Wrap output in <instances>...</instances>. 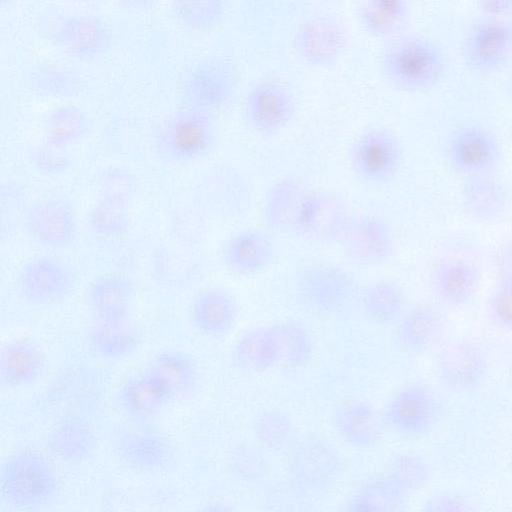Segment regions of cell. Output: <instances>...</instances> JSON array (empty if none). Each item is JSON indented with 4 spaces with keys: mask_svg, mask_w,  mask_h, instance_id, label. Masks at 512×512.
<instances>
[{
    "mask_svg": "<svg viewBox=\"0 0 512 512\" xmlns=\"http://www.w3.org/2000/svg\"><path fill=\"white\" fill-rule=\"evenodd\" d=\"M445 156L450 168L462 178L490 174L501 161L502 146L486 126L465 124L448 138Z\"/></svg>",
    "mask_w": 512,
    "mask_h": 512,
    "instance_id": "cell-13",
    "label": "cell"
},
{
    "mask_svg": "<svg viewBox=\"0 0 512 512\" xmlns=\"http://www.w3.org/2000/svg\"><path fill=\"white\" fill-rule=\"evenodd\" d=\"M512 53V23L489 18L475 25L466 35L462 56L465 65L478 74L497 71Z\"/></svg>",
    "mask_w": 512,
    "mask_h": 512,
    "instance_id": "cell-20",
    "label": "cell"
},
{
    "mask_svg": "<svg viewBox=\"0 0 512 512\" xmlns=\"http://www.w3.org/2000/svg\"><path fill=\"white\" fill-rule=\"evenodd\" d=\"M426 460L414 452L394 454L388 464L386 477L405 495L420 490L429 479Z\"/></svg>",
    "mask_w": 512,
    "mask_h": 512,
    "instance_id": "cell-40",
    "label": "cell"
},
{
    "mask_svg": "<svg viewBox=\"0 0 512 512\" xmlns=\"http://www.w3.org/2000/svg\"><path fill=\"white\" fill-rule=\"evenodd\" d=\"M493 266L497 277H512V239L504 242L494 252Z\"/></svg>",
    "mask_w": 512,
    "mask_h": 512,
    "instance_id": "cell-49",
    "label": "cell"
},
{
    "mask_svg": "<svg viewBox=\"0 0 512 512\" xmlns=\"http://www.w3.org/2000/svg\"><path fill=\"white\" fill-rule=\"evenodd\" d=\"M277 256L273 233L265 228L249 227L234 232L220 252L224 268L232 275L249 278L265 272Z\"/></svg>",
    "mask_w": 512,
    "mask_h": 512,
    "instance_id": "cell-18",
    "label": "cell"
},
{
    "mask_svg": "<svg viewBox=\"0 0 512 512\" xmlns=\"http://www.w3.org/2000/svg\"><path fill=\"white\" fill-rule=\"evenodd\" d=\"M203 180L204 198L216 212L233 217L246 211L251 189L239 171L228 167L215 168Z\"/></svg>",
    "mask_w": 512,
    "mask_h": 512,
    "instance_id": "cell-30",
    "label": "cell"
},
{
    "mask_svg": "<svg viewBox=\"0 0 512 512\" xmlns=\"http://www.w3.org/2000/svg\"><path fill=\"white\" fill-rule=\"evenodd\" d=\"M481 284V271L476 263L461 257L437 261L429 275V285L439 304L460 308L470 303Z\"/></svg>",
    "mask_w": 512,
    "mask_h": 512,
    "instance_id": "cell-22",
    "label": "cell"
},
{
    "mask_svg": "<svg viewBox=\"0 0 512 512\" xmlns=\"http://www.w3.org/2000/svg\"><path fill=\"white\" fill-rule=\"evenodd\" d=\"M439 382L453 392H468L482 383L487 372L485 351L469 339L441 345L435 362Z\"/></svg>",
    "mask_w": 512,
    "mask_h": 512,
    "instance_id": "cell-19",
    "label": "cell"
},
{
    "mask_svg": "<svg viewBox=\"0 0 512 512\" xmlns=\"http://www.w3.org/2000/svg\"><path fill=\"white\" fill-rule=\"evenodd\" d=\"M60 478L48 459L35 450L10 455L0 472V498L16 510H36L51 504L59 494Z\"/></svg>",
    "mask_w": 512,
    "mask_h": 512,
    "instance_id": "cell-3",
    "label": "cell"
},
{
    "mask_svg": "<svg viewBox=\"0 0 512 512\" xmlns=\"http://www.w3.org/2000/svg\"><path fill=\"white\" fill-rule=\"evenodd\" d=\"M15 0H0L2 7L10 6Z\"/></svg>",
    "mask_w": 512,
    "mask_h": 512,
    "instance_id": "cell-53",
    "label": "cell"
},
{
    "mask_svg": "<svg viewBox=\"0 0 512 512\" xmlns=\"http://www.w3.org/2000/svg\"><path fill=\"white\" fill-rule=\"evenodd\" d=\"M487 312L495 326L512 332V277H497L487 301Z\"/></svg>",
    "mask_w": 512,
    "mask_h": 512,
    "instance_id": "cell-45",
    "label": "cell"
},
{
    "mask_svg": "<svg viewBox=\"0 0 512 512\" xmlns=\"http://www.w3.org/2000/svg\"><path fill=\"white\" fill-rule=\"evenodd\" d=\"M308 188L296 176L284 175L268 188L261 207L264 228L271 233H292Z\"/></svg>",
    "mask_w": 512,
    "mask_h": 512,
    "instance_id": "cell-25",
    "label": "cell"
},
{
    "mask_svg": "<svg viewBox=\"0 0 512 512\" xmlns=\"http://www.w3.org/2000/svg\"><path fill=\"white\" fill-rule=\"evenodd\" d=\"M88 342L99 357L123 360L136 352L141 336L129 318L96 320L89 330Z\"/></svg>",
    "mask_w": 512,
    "mask_h": 512,
    "instance_id": "cell-34",
    "label": "cell"
},
{
    "mask_svg": "<svg viewBox=\"0 0 512 512\" xmlns=\"http://www.w3.org/2000/svg\"><path fill=\"white\" fill-rule=\"evenodd\" d=\"M77 213L71 202L62 197L34 201L26 209L23 229L34 244L48 249L69 246L77 234Z\"/></svg>",
    "mask_w": 512,
    "mask_h": 512,
    "instance_id": "cell-14",
    "label": "cell"
},
{
    "mask_svg": "<svg viewBox=\"0 0 512 512\" xmlns=\"http://www.w3.org/2000/svg\"><path fill=\"white\" fill-rule=\"evenodd\" d=\"M312 353L313 342L309 331L295 320L247 330L238 337L232 348L236 365L250 372L299 367L309 361Z\"/></svg>",
    "mask_w": 512,
    "mask_h": 512,
    "instance_id": "cell-1",
    "label": "cell"
},
{
    "mask_svg": "<svg viewBox=\"0 0 512 512\" xmlns=\"http://www.w3.org/2000/svg\"><path fill=\"white\" fill-rule=\"evenodd\" d=\"M131 221L130 205L114 200L95 197L89 214L90 229L105 238L123 235Z\"/></svg>",
    "mask_w": 512,
    "mask_h": 512,
    "instance_id": "cell-41",
    "label": "cell"
},
{
    "mask_svg": "<svg viewBox=\"0 0 512 512\" xmlns=\"http://www.w3.org/2000/svg\"><path fill=\"white\" fill-rule=\"evenodd\" d=\"M97 439L93 429L79 418H67L54 426L46 440V448L54 458L79 463L95 451Z\"/></svg>",
    "mask_w": 512,
    "mask_h": 512,
    "instance_id": "cell-33",
    "label": "cell"
},
{
    "mask_svg": "<svg viewBox=\"0 0 512 512\" xmlns=\"http://www.w3.org/2000/svg\"><path fill=\"white\" fill-rule=\"evenodd\" d=\"M125 7L140 9L151 6L156 0H118Z\"/></svg>",
    "mask_w": 512,
    "mask_h": 512,
    "instance_id": "cell-52",
    "label": "cell"
},
{
    "mask_svg": "<svg viewBox=\"0 0 512 512\" xmlns=\"http://www.w3.org/2000/svg\"><path fill=\"white\" fill-rule=\"evenodd\" d=\"M509 379H510V382L512 384V363H511L510 369H509Z\"/></svg>",
    "mask_w": 512,
    "mask_h": 512,
    "instance_id": "cell-55",
    "label": "cell"
},
{
    "mask_svg": "<svg viewBox=\"0 0 512 512\" xmlns=\"http://www.w3.org/2000/svg\"><path fill=\"white\" fill-rule=\"evenodd\" d=\"M46 357L31 339L17 338L7 342L0 352V383L8 389L33 385L43 375Z\"/></svg>",
    "mask_w": 512,
    "mask_h": 512,
    "instance_id": "cell-26",
    "label": "cell"
},
{
    "mask_svg": "<svg viewBox=\"0 0 512 512\" xmlns=\"http://www.w3.org/2000/svg\"><path fill=\"white\" fill-rule=\"evenodd\" d=\"M439 415V402L430 387L420 381H411L390 397L382 421L398 435L420 437L433 430Z\"/></svg>",
    "mask_w": 512,
    "mask_h": 512,
    "instance_id": "cell-11",
    "label": "cell"
},
{
    "mask_svg": "<svg viewBox=\"0 0 512 512\" xmlns=\"http://www.w3.org/2000/svg\"><path fill=\"white\" fill-rule=\"evenodd\" d=\"M32 164L42 173L59 175L67 172L72 166V157L68 149L53 146L43 140L30 151Z\"/></svg>",
    "mask_w": 512,
    "mask_h": 512,
    "instance_id": "cell-46",
    "label": "cell"
},
{
    "mask_svg": "<svg viewBox=\"0 0 512 512\" xmlns=\"http://www.w3.org/2000/svg\"><path fill=\"white\" fill-rule=\"evenodd\" d=\"M381 72L395 90L422 93L434 88L446 71V59L439 46L416 35L396 39L384 50Z\"/></svg>",
    "mask_w": 512,
    "mask_h": 512,
    "instance_id": "cell-2",
    "label": "cell"
},
{
    "mask_svg": "<svg viewBox=\"0 0 512 512\" xmlns=\"http://www.w3.org/2000/svg\"><path fill=\"white\" fill-rule=\"evenodd\" d=\"M135 296L133 281L122 273H107L87 287L85 302L95 320L129 318Z\"/></svg>",
    "mask_w": 512,
    "mask_h": 512,
    "instance_id": "cell-28",
    "label": "cell"
},
{
    "mask_svg": "<svg viewBox=\"0 0 512 512\" xmlns=\"http://www.w3.org/2000/svg\"><path fill=\"white\" fill-rule=\"evenodd\" d=\"M508 90H509V94H510V96L512 98V74H511L510 79H509Z\"/></svg>",
    "mask_w": 512,
    "mask_h": 512,
    "instance_id": "cell-54",
    "label": "cell"
},
{
    "mask_svg": "<svg viewBox=\"0 0 512 512\" xmlns=\"http://www.w3.org/2000/svg\"><path fill=\"white\" fill-rule=\"evenodd\" d=\"M297 100L291 86L277 77H263L246 91L242 118L254 134L272 137L284 131L293 121Z\"/></svg>",
    "mask_w": 512,
    "mask_h": 512,
    "instance_id": "cell-7",
    "label": "cell"
},
{
    "mask_svg": "<svg viewBox=\"0 0 512 512\" xmlns=\"http://www.w3.org/2000/svg\"><path fill=\"white\" fill-rule=\"evenodd\" d=\"M218 139L214 115L188 107L163 119L153 136L158 155L173 164H191L206 158Z\"/></svg>",
    "mask_w": 512,
    "mask_h": 512,
    "instance_id": "cell-5",
    "label": "cell"
},
{
    "mask_svg": "<svg viewBox=\"0 0 512 512\" xmlns=\"http://www.w3.org/2000/svg\"><path fill=\"white\" fill-rule=\"evenodd\" d=\"M136 191V179L127 168L110 166L98 178L95 197L131 205Z\"/></svg>",
    "mask_w": 512,
    "mask_h": 512,
    "instance_id": "cell-43",
    "label": "cell"
},
{
    "mask_svg": "<svg viewBox=\"0 0 512 512\" xmlns=\"http://www.w3.org/2000/svg\"><path fill=\"white\" fill-rule=\"evenodd\" d=\"M290 285L292 296L301 307L321 315L344 311L359 294L355 276L325 260L302 263L294 270Z\"/></svg>",
    "mask_w": 512,
    "mask_h": 512,
    "instance_id": "cell-4",
    "label": "cell"
},
{
    "mask_svg": "<svg viewBox=\"0 0 512 512\" xmlns=\"http://www.w3.org/2000/svg\"><path fill=\"white\" fill-rule=\"evenodd\" d=\"M407 16L381 8L364 0L357 9V20L370 36L385 38L396 33Z\"/></svg>",
    "mask_w": 512,
    "mask_h": 512,
    "instance_id": "cell-44",
    "label": "cell"
},
{
    "mask_svg": "<svg viewBox=\"0 0 512 512\" xmlns=\"http://www.w3.org/2000/svg\"><path fill=\"white\" fill-rule=\"evenodd\" d=\"M189 317L200 334L222 340L232 333L237 324L238 305L229 290L211 286L200 290L193 297Z\"/></svg>",
    "mask_w": 512,
    "mask_h": 512,
    "instance_id": "cell-23",
    "label": "cell"
},
{
    "mask_svg": "<svg viewBox=\"0 0 512 512\" xmlns=\"http://www.w3.org/2000/svg\"><path fill=\"white\" fill-rule=\"evenodd\" d=\"M353 216L340 195L308 189L291 234L311 244L340 245Z\"/></svg>",
    "mask_w": 512,
    "mask_h": 512,
    "instance_id": "cell-9",
    "label": "cell"
},
{
    "mask_svg": "<svg viewBox=\"0 0 512 512\" xmlns=\"http://www.w3.org/2000/svg\"><path fill=\"white\" fill-rule=\"evenodd\" d=\"M480 11L490 18H499L512 11V0H476Z\"/></svg>",
    "mask_w": 512,
    "mask_h": 512,
    "instance_id": "cell-50",
    "label": "cell"
},
{
    "mask_svg": "<svg viewBox=\"0 0 512 512\" xmlns=\"http://www.w3.org/2000/svg\"><path fill=\"white\" fill-rule=\"evenodd\" d=\"M347 159L350 170L358 180L370 186H381L392 181L399 173L404 148L394 130L371 126L353 138Z\"/></svg>",
    "mask_w": 512,
    "mask_h": 512,
    "instance_id": "cell-6",
    "label": "cell"
},
{
    "mask_svg": "<svg viewBox=\"0 0 512 512\" xmlns=\"http://www.w3.org/2000/svg\"><path fill=\"white\" fill-rule=\"evenodd\" d=\"M361 302L367 318L377 324L397 321L406 308L404 289L391 278H379L368 283L362 291Z\"/></svg>",
    "mask_w": 512,
    "mask_h": 512,
    "instance_id": "cell-36",
    "label": "cell"
},
{
    "mask_svg": "<svg viewBox=\"0 0 512 512\" xmlns=\"http://www.w3.org/2000/svg\"><path fill=\"white\" fill-rule=\"evenodd\" d=\"M340 246L352 264L373 268L393 257L396 242L391 226L383 217L365 213L353 216Z\"/></svg>",
    "mask_w": 512,
    "mask_h": 512,
    "instance_id": "cell-16",
    "label": "cell"
},
{
    "mask_svg": "<svg viewBox=\"0 0 512 512\" xmlns=\"http://www.w3.org/2000/svg\"><path fill=\"white\" fill-rule=\"evenodd\" d=\"M344 463L326 440L307 436L292 447L288 474L291 486L304 495H318L333 488L342 477Z\"/></svg>",
    "mask_w": 512,
    "mask_h": 512,
    "instance_id": "cell-8",
    "label": "cell"
},
{
    "mask_svg": "<svg viewBox=\"0 0 512 512\" xmlns=\"http://www.w3.org/2000/svg\"><path fill=\"white\" fill-rule=\"evenodd\" d=\"M49 41L80 62H95L111 49L112 34L100 18L82 13L60 15L50 25Z\"/></svg>",
    "mask_w": 512,
    "mask_h": 512,
    "instance_id": "cell-12",
    "label": "cell"
},
{
    "mask_svg": "<svg viewBox=\"0 0 512 512\" xmlns=\"http://www.w3.org/2000/svg\"><path fill=\"white\" fill-rule=\"evenodd\" d=\"M396 339L408 353L424 354L441 344L446 331V317L435 305L415 304L405 308L398 318Z\"/></svg>",
    "mask_w": 512,
    "mask_h": 512,
    "instance_id": "cell-24",
    "label": "cell"
},
{
    "mask_svg": "<svg viewBox=\"0 0 512 512\" xmlns=\"http://www.w3.org/2000/svg\"><path fill=\"white\" fill-rule=\"evenodd\" d=\"M21 296L37 306L62 302L73 291L76 278L71 268L51 255H37L20 268L17 278Z\"/></svg>",
    "mask_w": 512,
    "mask_h": 512,
    "instance_id": "cell-15",
    "label": "cell"
},
{
    "mask_svg": "<svg viewBox=\"0 0 512 512\" xmlns=\"http://www.w3.org/2000/svg\"><path fill=\"white\" fill-rule=\"evenodd\" d=\"M232 459L235 470L244 478H257L263 472L264 463L261 455L252 447L237 448Z\"/></svg>",
    "mask_w": 512,
    "mask_h": 512,
    "instance_id": "cell-47",
    "label": "cell"
},
{
    "mask_svg": "<svg viewBox=\"0 0 512 512\" xmlns=\"http://www.w3.org/2000/svg\"><path fill=\"white\" fill-rule=\"evenodd\" d=\"M403 494L386 476L365 482L348 503L353 512H396L402 510Z\"/></svg>",
    "mask_w": 512,
    "mask_h": 512,
    "instance_id": "cell-38",
    "label": "cell"
},
{
    "mask_svg": "<svg viewBox=\"0 0 512 512\" xmlns=\"http://www.w3.org/2000/svg\"><path fill=\"white\" fill-rule=\"evenodd\" d=\"M348 34L344 24L333 16H316L302 23L294 36V49L300 60L316 69L329 68L344 55Z\"/></svg>",
    "mask_w": 512,
    "mask_h": 512,
    "instance_id": "cell-17",
    "label": "cell"
},
{
    "mask_svg": "<svg viewBox=\"0 0 512 512\" xmlns=\"http://www.w3.org/2000/svg\"><path fill=\"white\" fill-rule=\"evenodd\" d=\"M339 436L356 448L375 446L381 438L382 422L374 408L363 401L341 405L334 414Z\"/></svg>",
    "mask_w": 512,
    "mask_h": 512,
    "instance_id": "cell-32",
    "label": "cell"
},
{
    "mask_svg": "<svg viewBox=\"0 0 512 512\" xmlns=\"http://www.w3.org/2000/svg\"><path fill=\"white\" fill-rule=\"evenodd\" d=\"M471 510L469 503L454 493L442 492L430 497L422 507L424 512H463Z\"/></svg>",
    "mask_w": 512,
    "mask_h": 512,
    "instance_id": "cell-48",
    "label": "cell"
},
{
    "mask_svg": "<svg viewBox=\"0 0 512 512\" xmlns=\"http://www.w3.org/2000/svg\"><path fill=\"white\" fill-rule=\"evenodd\" d=\"M237 89V74L228 62L205 59L186 72L181 96L186 107L214 114L233 101Z\"/></svg>",
    "mask_w": 512,
    "mask_h": 512,
    "instance_id": "cell-10",
    "label": "cell"
},
{
    "mask_svg": "<svg viewBox=\"0 0 512 512\" xmlns=\"http://www.w3.org/2000/svg\"><path fill=\"white\" fill-rule=\"evenodd\" d=\"M75 2H80V3H88V2H92L94 0H73Z\"/></svg>",
    "mask_w": 512,
    "mask_h": 512,
    "instance_id": "cell-56",
    "label": "cell"
},
{
    "mask_svg": "<svg viewBox=\"0 0 512 512\" xmlns=\"http://www.w3.org/2000/svg\"><path fill=\"white\" fill-rule=\"evenodd\" d=\"M91 128V119L83 109L73 104L58 105L43 120L44 141L69 149L86 138Z\"/></svg>",
    "mask_w": 512,
    "mask_h": 512,
    "instance_id": "cell-35",
    "label": "cell"
},
{
    "mask_svg": "<svg viewBox=\"0 0 512 512\" xmlns=\"http://www.w3.org/2000/svg\"><path fill=\"white\" fill-rule=\"evenodd\" d=\"M253 431L262 446L278 451L287 446L292 438V419L279 408L263 409L254 418Z\"/></svg>",
    "mask_w": 512,
    "mask_h": 512,
    "instance_id": "cell-42",
    "label": "cell"
},
{
    "mask_svg": "<svg viewBox=\"0 0 512 512\" xmlns=\"http://www.w3.org/2000/svg\"><path fill=\"white\" fill-rule=\"evenodd\" d=\"M460 201L473 220L491 222L499 219L509 204V191L493 173L462 178Z\"/></svg>",
    "mask_w": 512,
    "mask_h": 512,
    "instance_id": "cell-27",
    "label": "cell"
},
{
    "mask_svg": "<svg viewBox=\"0 0 512 512\" xmlns=\"http://www.w3.org/2000/svg\"><path fill=\"white\" fill-rule=\"evenodd\" d=\"M114 447L116 455L127 468L141 473L165 471L176 459L172 442L149 430H125L116 438Z\"/></svg>",
    "mask_w": 512,
    "mask_h": 512,
    "instance_id": "cell-21",
    "label": "cell"
},
{
    "mask_svg": "<svg viewBox=\"0 0 512 512\" xmlns=\"http://www.w3.org/2000/svg\"><path fill=\"white\" fill-rule=\"evenodd\" d=\"M147 369L160 380L173 399L191 395L199 384L200 374L196 362L181 350L166 349L158 352Z\"/></svg>",
    "mask_w": 512,
    "mask_h": 512,
    "instance_id": "cell-31",
    "label": "cell"
},
{
    "mask_svg": "<svg viewBox=\"0 0 512 512\" xmlns=\"http://www.w3.org/2000/svg\"><path fill=\"white\" fill-rule=\"evenodd\" d=\"M30 86L51 97H71L84 88V79L75 71L59 64H38L27 74Z\"/></svg>",
    "mask_w": 512,
    "mask_h": 512,
    "instance_id": "cell-37",
    "label": "cell"
},
{
    "mask_svg": "<svg viewBox=\"0 0 512 512\" xmlns=\"http://www.w3.org/2000/svg\"><path fill=\"white\" fill-rule=\"evenodd\" d=\"M228 0H171V10L184 27L205 32L222 20Z\"/></svg>",
    "mask_w": 512,
    "mask_h": 512,
    "instance_id": "cell-39",
    "label": "cell"
},
{
    "mask_svg": "<svg viewBox=\"0 0 512 512\" xmlns=\"http://www.w3.org/2000/svg\"><path fill=\"white\" fill-rule=\"evenodd\" d=\"M379 7L408 16L413 0H366Z\"/></svg>",
    "mask_w": 512,
    "mask_h": 512,
    "instance_id": "cell-51",
    "label": "cell"
},
{
    "mask_svg": "<svg viewBox=\"0 0 512 512\" xmlns=\"http://www.w3.org/2000/svg\"><path fill=\"white\" fill-rule=\"evenodd\" d=\"M172 399L165 386L147 368L127 378L118 390L120 406L138 420L157 416Z\"/></svg>",
    "mask_w": 512,
    "mask_h": 512,
    "instance_id": "cell-29",
    "label": "cell"
}]
</instances>
